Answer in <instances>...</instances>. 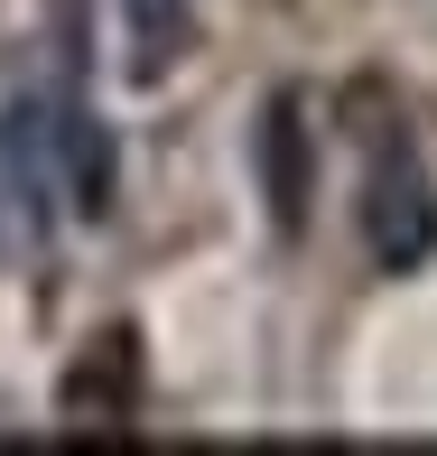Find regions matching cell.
Segmentation results:
<instances>
[{"label":"cell","mask_w":437,"mask_h":456,"mask_svg":"<svg viewBox=\"0 0 437 456\" xmlns=\"http://www.w3.org/2000/svg\"><path fill=\"white\" fill-rule=\"evenodd\" d=\"M121 37H131V75H168L196 37V0H121Z\"/></svg>","instance_id":"cell-4"},{"label":"cell","mask_w":437,"mask_h":456,"mask_svg":"<svg viewBox=\"0 0 437 456\" xmlns=\"http://www.w3.org/2000/svg\"><path fill=\"white\" fill-rule=\"evenodd\" d=\"M47 224H56V196H47V177H37V159L19 150L10 112H0V261H10V252H37Z\"/></svg>","instance_id":"cell-3"},{"label":"cell","mask_w":437,"mask_h":456,"mask_svg":"<svg viewBox=\"0 0 437 456\" xmlns=\"http://www.w3.org/2000/svg\"><path fill=\"white\" fill-rule=\"evenodd\" d=\"M363 252L382 271H419L437 252V177L419 168V150L401 131H382V150L363 168Z\"/></svg>","instance_id":"cell-2"},{"label":"cell","mask_w":437,"mask_h":456,"mask_svg":"<svg viewBox=\"0 0 437 456\" xmlns=\"http://www.w3.org/2000/svg\"><path fill=\"white\" fill-rule=\"evenodd\" d=\"M10 131H19V150L37 159L56 215H85V224L112 215L121 159H112V131H102V112L85 94H28V102H10Z\"/></svg>","instance_id":"cell-1"}]
</instances>
